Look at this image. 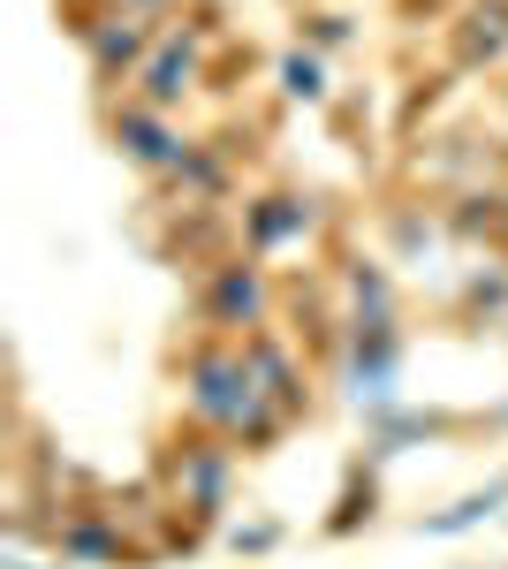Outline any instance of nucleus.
Wrapping results in <instances>:
<instances>
[{
  "label": "nucleus",
  "instance_id": "obj_10",
  "mask_svg": "<svg viewBox=\"0 0 508 569\" xmlns=\"http://www.w3.org/2000/svg\"><path fill=\"white\" fill-rule=\"evenodd\" d=\"M508 61V0H464L456 16V69H494Z\"/></svg>",
  "mask_w": 508,
  "mask_h": 569
},
{
  "label": "nucleus",
  "instance_id": "obj_4",
  "mask_svg": "<svg viewBox=\"0 0 508 569\" xmlns=\"http://www.w3.org/2000/svg\"><path fill=\"white\" fill-rule=\"evenodd\" d=\"M77 39H84L91 77H99V84H137V77H145V61H152V46H160L137 16H114V8H107V16H84V23H77Z\"/></svg>",
  "mask_w": 508,
  "mask_h": 569
},
{
  "label": "nucleus",
  "instance_id": "obj_20",
  "mask_svg": "<svg viewBox=\"0 0 508 569\" xmlns=\"http://www.w3.org/2000/svg\"><path fill=\"white\" fill-rule=\"evenodd\" d=\"M501 152H508V99H501Z\"/></svg>",
  "mask_w": 508,
  "mask_h": 569
},
{
  "label": "nucleus",
  "instance_id": "obj_12",
  "mask_svg": "<svg viewBox=\"0 0 508 569\" xmlns=\"http://www.w3.org/2000/svg\"><path fill=\"white\" fill-rule=\"evenodd\" d=\"M508 501V479H494V486H478V493H464V501H456V509H440V517H432V539H456V531H470V525H486V517H494V509H501Z\"/></svg>",
  "mask_w": 508,
  "mask_h": 569
},
{
  "label": "nucleus",
  "instance_id": "obj_11",
  "mask_svg": "<svg viewBox=\"0 0 508 569\" xmlns=\"http://www.w3.org/2000/svg\"><path fill=\"white\" fill-rule=\"evenodd\" d=\"M53 539H61V562H114L122 555V531H107L99 517H77V525H61Z\"/></svg>",
  "mask_w": 508,
  "mask_h": 569
},
{
  "label": "nucleus",
  "instance_id": "obj_2",
  "mask_svg": "<svg viewBox=\"0 0 508 569\" xmlns=\"http://www.w3.org/2000/svg\"><path fill=\"white\" fill-rule=\"evenodd\" d=\"M160 479H168V493L190 517H220L228 509V486H236V448L220 433H190L160 456Z\"/></svg>",
  "mask_w": 508,
  "mask_h": 569
},
{
  "label": "nucleus",
  "instance_id": "obj_6",
  "mask_svg": "<svg viewBox=\"0 0 508 569\" xmlns=\"http://www.w3.org/2000/svg\"><path fill=\"white\" fill-rule=\"evenodd\" d=\"M114 144H122L145 176H175L182 152H190V137L175 130L160 107H145V99H122V107H114Z\"/></svg>",
  "mask_w": 508,
  "mask_h": 569
},
{
  "label": "nucleus",
  "instance_id": "obj_17",
  "mask_svg": "<svg viewBox=\"0 0 508 569\" xmlns=\"http://www.w3.org/2000/svg\"><path fill=\"white\" fill-rule=\"evenodd\" d=\"M349 39V16H311V53H319V46H341Z\"/></svg>",
  "mask_w": 508,
  "mask_h": 569
},
{
  "label": "nucleus",
  "instance_id": "obj_3",
  "mask_svg": "<svg viewBox=\"0 0 508 569\" xmlns=\"http://www.w3.org/2000/svg\"><path fill=\"white\" fill-rule=\"evenodd\" d=\"M206 327L212 335H258L266 327V305H273V289H266V266L258 259H228V266H212V281H206Z\"/></svg>",
  "mask_w": 508,
  "mask_h": 569
},
{
  "label": "nucleus",
  "instance_id": "obj_13",
  "mask_svg": "<svg viewBox=\"0 0 508 569\" xmlns=\"http://www.w3.org/2000/svg\"><path fill=\"white\" fill-rule=\"evenodd\" d=\"M341 281H349V305H357V319H395V289H387V273H380L372 259H357Z\"/></svg>",
  "mask_w": 508,
  "mask_h": 569
},
{
  "label": "nucleus",
  "instance_id": "obj_16",
  "mask_svg": "<svg viewBox=\"0 0 508 569\" xmlns=\"http://www.w3.org/2000/svg\"><path fill=\"white\" fill-rule=\"evenodd\" d=\"M464 305L470 311H508V273H470V281H464Z\"/></svg>",
  "mask_w": 508,
  "mask_h": 569
},
{
  "label": "nucleus",
  "instance_id": "obj_19",
  "mask_svg": "<svg viewBox=\"0 0 508 569\" xmlns=\"http://www.w3.org/2000/svg\"><path fill=\"white\" fill-rule=\"evenodd\" d=\"M228 539H236V547H251V555H258V547H273V531H266V525H251V531L236 525V531H228Z\"/></svg>",
  "mask_w": 508,
  "mask_h": 569
},
{
  "label": "nucleus",
  "instance_id": "obj_14",
  "mask_svg": "<svg viewBox=\"0 0 508 569\" xmlns=\"http://www.w3.org/2000/svg\"><path fill=\"white\" fill-rule=\"evenodd\" d=\"M281 91H289V99H303V107H319V99H327V61H319L311 46L281 53Z\"/></svg>",
  "mask_w": 508,
  "mask_h": 569
},
{
  "label": "nucleus",
  "instance_id": "obj_15",
  "mask_svg": "<svg viewBox=\"0 0 508 569\" xmlns=\"http://www.w3.org/2000/svg\"><path fill=\"white\" fill-rule=\"evenodd\" d=\"M175 182H182V190H198V198H220V190H228V168L212 160L206 144H190V152H182V168H175Z\"/></svg>",
  "mask_w": 508,
  "mask_h": 569
},
{
  "label": "nucleus",
  "instance_id": "obj_8",
  "mask_svg": "<svg viewBox=\"0 0 508 569\" xmlns=\"http://www.w3.org/2000/svg\"><path fill=\"white\" fill-rule=\"evenodd\" d=\"M243 357H251L258 388H266V402H273L281 418H303V410H311V388H303V365L289 357V342H273V335H243Z\"/></svg>",
  "mask_w": 508,
  "mask_h": 569
},
{
  "label": "nucleus",
  "instance_id": "obj_18",
  "mask_svg": "<svg viewBox=\"0 0 508 569\" xmlns=\"http://www.w3.org/2000/svg\"><path fill=\"white\" fill-rule=\"evenodd\" d=\"M160 8H168V0H114V16H137V23H152Z\"/></svg>",
  "mask_w": 508,
  "mask_h": 569
},
{
  "label": "nucleus",
  "instance_id": "obj_1",
  "mask_svg": "<svg viewBox=\"0 0 508 569\" xmlns=\"http://www.w3.org/2000/svg\"><path fill=\"white\" fill-rule=\"evenodd\" d=\"M182 402H190L198 433H220L228 448H273L281 426H289L266 402L243 342H228V335H212V342H198V350L182 357Z\"/></svg>",
  "mask_w": 508,
  "mask_h": 569
},
{
  "label": "nucleus",
  "instance_id": "obj_5",
  "mask_svg": "<svg viewBox=\"0 0 508 569\" xmlns=\"http://www.w3.org/2000/svg\"><path fill=\"white\" fill-rule=\"evenodd\" d=\"M198 84H206V39H198V31H168V39L152 46L145 77H137V99L160 107V114H175Z\"/></svg>",
  "mask_w": 508,
  "mask_h": 569
},
{
  "label": "nucleus",
  "instance_id": "obj_9",
  "mask_svg": "<svg viewBox=\"0 0 508 569\" xmlns=\"http://www.w3.org/2000/svg\"><path fill=\"white\" fill-rule=\"evenodd\" d=\"M303 228H311V198H297V190H266V198L243 206V243H251V259L281 251V243L303 236Z\"/></svg>",
  "mask_w": 508,
  "mask_h": 569
},
{
  "label": "nucleus",
  "instance_id": "obj_7",
  "mask_svg": "<svg viewBox=\"0 0 508 569\" xmlns=\"http://www.w3.org/2000/svg\"><path fill=\"white\" fill-rule=\"evenodd\" d=\"M395 372H402L395 319H349V388H357V402H395Z\"/></svg>",
  "mask_w": 508,
  "mask_h": 569
},
{
  "label": "nucleus",
  "instance_id": "obj_22",
  "mask_svg": "<svg viewBox=\"0 0 508 569\" xmlns=\"http://www.w3.org/2000/svg\"><path fill=\"white\" fill-rule=\"evenodd\" d=\"M8 569H31V562H8Z\"/></svg>",
  "mask_w": 508,
  "mask_h": 569
},
{
  "label": "nucleus",
  "instance_id": "obj_21",
  "mask_svg": "<svg viewBox=\"0 0 508 569\" xmlns=\"http://www.w3.org/2000/svg\"><path fill=\"white\" fill-rule=\"evenodd\" d=\"M501 236H508V190H501Z\"/></svg>",
  "mask_w": 508,
  "mask_h": 569
}]
</instances>
